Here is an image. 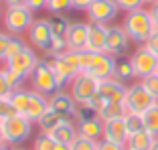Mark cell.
Instances as JSON below:
<instances>
[{
	"instance_id": "11",
	"label": "cell",
	"mask_w": 158,
	"mask_h": 150,
	"mask_svg": "<svg viewBox=\"0 0 158 150\" xmlns=\"http://www.w3.org/2000/svg\"><path fill=\"white\" fill-rule=\"evenodd\" d=\"M118 12H120V8H118L116 0H93L87 8L89 20L91 23H98V24L112 23L118 16Z\"/></svg>"
},
{
	"instance_id": "25",
	"label": "cell",
	"mask_w": 158,
	"mask_h": 150,
	"mask_svg": "<svg viewBox=\"0 0 158 150\" xmlns=\"http://www.w3.org/2000/svg\"><path fill=\"white\" fill-rule=\"evenodd\" d=\"M28 95H31V91H24V89H14V91H10V95H8L10 103L14 106V110H16L20 116H24V112H27Z\"/></svg>"
},
{
	"instance_id": "17",
	"label": "cell",
	"mask_w": 158,
	"mask_h": 150,
	"mask_svg": "<svg viewBox=\"0 0 158 150\" xmlns=\"http://www.w3.org/2000/svg\"><path fill=\"white\" fill-rule=\"evenodd\" d=\"M103 140H110V142L126 146L128 130H126L124 118H114V120H106L103 122Z\"/></svg>"
},
{
	"instance_id": "8",
	"label": "cell",
	"mask_w": 158,
	"mask_h": 150,
	"mask_svg": "<svg viewBox=\"0 0 158 150\" xmlns=\"http://www.w3.org/2000/svg\"><path fill=\"white\" fill-rule=\"evenodd\" d=\"M116 65H118V59L107 53H93V59H91V65L85 73H89L91 77H95L98 81L103 79H110L116 75Z\"/></svg>"
},
{
	"instance_id": "48",
	"label": "cell",
	"mask_w": 158,
	"mask_h": 150,
	"mask_svg": "<svg viewBox=\"0 0 158 150\" xmlns=\"http://www.w3.org/2000/svg\"><path fill=\"white\" fill-rule=\"evenodd\" d=\"M150 150H158V138H154V142H152V146H150Z\"/></svg>"
},
{
	"instance_id": "1",
	"label": "cell",
	"mask_w": 158,
	"mask_h": 150,
	"mask_svg": "<svg viewBox=\"0 0 158 150\" xmlns=\"http://www.w3.org/2000/svg\"><path fill=\"white\" fill-rule=\"evenodd\" d=\"M122 27H124V31L128 33L130 41L140 43V45H144L150 39V35L156 31L152 14L146 8H138V10L126 12V19H124V24H122Z\"/></svg>"
},
{
	"instance_id": "35",
	"label": "cell",
	"mask_w": 158,
	"mask_h": 150,
	"mask_svg": "<svg viewBox=\"0 0 158 150\" xmlns=\"http://www.w3.org/2000/svg\"><path fill=\"white\" fill-rule=\"evenodd\" d=\"M116 4L120 10H126V12H130V10H138V8H144L146 0H116Z\"/></svg>"
},
{
	"instance_id": "9",
	"label": "cell",
	"mask_w": 158,
	"mask_h": 150,
	"mask_svg": "<svg viewBox=\"0 0 158 150\" xmlns=\"http://www.w3.org/2000/svg\"><path fill=\"white\" fill-rule=\"evenodd\" d=\"M28 41L33 43L35 49L49 53V49H51V41H53L51 20H45V19L33 20V24H31V28H28Z\"/></svg>"
},
{
	"instance_id": "22",
	"label": "cell",
	"mask_w": 158,
	"mask_h": 150,
	"mask_svg": "<svg viewBox=\"0 0 158 150\" xmlns=\"http://www.w3.org/2000/svg\"><path fill=\"white\" fill-rule=\"evenodd\" d=\"M154 138L148 130H140L136 134H130L128 140H126V150H150Z\"/></svg>"
},
{
	"instance_id": "3",
	"label": "cell",
	"mask_w": 158,
	"mask_h": 150,
	"mask_svg": "<svg viewBox=\"0 0 158 150\" xmlns=\"http://www.w3.org/2000/svg\"><path fill=\"white\" fill-rule=\"evenodd\" d=\"M33 20H35L33 10L27 4L6 6V10H4V27H6V33H10V35H23L24 31L31 28Z\"/></svg>"
},
{
	"instance_id": "24",
	"label": "cell",
	"mask_w": 158,
	"mask_h": 150,
	"mask_svg": "<svg viewBox=\"0 0 158 150\" xmlns=\"http://www.w3.org/2000/svg\"><path fill=\"white\" fill-rule=\"evenodd\" d=\"M33 150H71V144H61V142L53 140L49 134H41L35 140Z\"/></svg>"
},
{
	"instance_id": "34",
	"label": "cell",
	"mask_w": 158,
	"mask_h": 150,
	"mask_svg": "<svg viewBox=\"0 0 158 150\" xmlns=\"http://www.w3.org/2000/svg\"><path fill=\"white\" fill-rule=\"evenodd\" d=\"M16 110H14V106L10 103L8 98H0V122H6L8 118L16 116Z\"/></svg>"
},
{
	"instance_id": "46",
	"label": "cell",
	"mask_w": 158,
	"mask_h": 150,
	"mask_svg": "<svg viewBox=\"0 0 158 150\" xmlns=\"http://www.w3.org/2000/svg\"><path fill=\"white\" fill-rule=\"evenodd\" d=\"M6 6H20V4H27V0H4Z\"/></svg>"
},
{
	"instance_id": "42",
	"label": "cell",
	"mask_w": 158,
	"mask_h": 150,
	"mask_svg": "<svg viewBox=\"0 0 158 150\" xmlns=\"http://www.w3.org/2000/svg\"><path fill=\"white\" fill-rule=\"evenodd\" d=\"M144 45H146V47H148L150 51L154 53V55L158 57V28H156V31H154L152 35H150V39H148V41L144 43Z\"/></svg>"
},
{
	"instance_id": "41",
	"label": "cell",
	"mask_w": 158,
	"mask_h": 150,
	"mask_svg": "<svg viewBox=\"0 0 158 150\" xmlns=\"http://www.w3.org/2000/svg\"><path fill=\"white\" fill-rule=\"evenodd\" d=\"M10 39H12L10 33H0V61H4V55H6V49H8Z\"/></svg>"
},
{
	"instance_id": "31",
	"label": "cell",
	"mask_w": 158,
	"mask_h": 150,
	"mask_svg": "<svg viewBox=\"0 0 158 150\" xmlns=\"http://www.w3.org/2000/svg\"><path fill=\"white\" fill-rule=\"evenodd\" d=\"M23 49H27V45H24V41L20 37H16V35H12V39H10L8 43V49H6V55H4V61H8V59H12L14 55H19Z\"/></svg>"
},
{
	"instance_id": "36",
	"label": "cell",
	"mask_w": 158,
	"mask_h": 150,
	"mask_svg": "<svg viewBox=\"0 0 158 150\" xmlns=\"http://www.w3.org/2000/svg\"><path fill=\"white\" fill-rule=\"evenodd\" d=\"M140 81H142V85L158 99V71L152 73V75H148V77H144V79H140Z\"/></svg>"
},
{
	"instance_id": "44",
	"label": "cell",
	"mask_w": 158,
	"mask_h": 150,
	"mask_svg": "<svg viewBox=\"0 0 158 150\" xmlns=\"http://www.w3.org/2000/svg\"><path fill=\"white\" fill-rule=\"evenodd\" d=\"M91 2H93V0H71L73 8H77V10H87Z\"/></svg>"
},
{
	"instance_id": "13",
	"label": "cell",
	"mask_w": 158,
	"mask_h": 150,
	"mask_svg": "<svg viewBox=\"0 0 158 150\" xmlns=\"http://www.w3.org/2000/svg\"><path fill=\"white\" fill-rule=\"evenodd\" d=\"M49 61V65L53 67V71H55V77H57V87L59 89H65L67 85L73 81V77L79 73L77 69H75L73 65H71L69 61H67L65 55H55V57H49L47 59Z\"/></svg>"
},
{
	"instance_id": "18",
	"label": "cell",
	"mask_w": 158,
	"mask_h": 150,
	"mask_svg": "<svg viewBox=\"0 0 158 150\" xmlns=\"http://www.w3.org/2000/svg\"><path fill=\"white\" fill-rule=\"evenodd\" d=\"M47 110H49V99H47V95L41 94V91H31L24 116H27L28 120H33V122H39L47 114Z\"/></svg>"
},
{
	"instance_id": "10",
	"label": "cell",
	"mask_w": 158,
	"mask_h": 150,
	"mask_svg": "<svg viewBox=\"0 0 158 150\" xmlns=\"http://www.w3.org/2000/svg\"><path fill=\"white\" fill-rule=\"evenodd\" d=\"M37 63H39V59H37V55H35V51L31 47H27V49H23L19 55H14L12 59L6 61V69L27 79V77H31V73H33Z\"/></svg>"
},
{
	"instance_id": "14",
	"label": "cell",
	"mask_w": 158,
	"mask_h": 150,
	"mask_svg": "<svg viewBox=\"0 0 158 150\" xmlns=\"http://www.w3.org/2000/svg\"><path fill=\"white\" fill-rule=\"evenodd\" d=\"M98 94L106 99V103H124L126 94H128V87H126L124 81L116 79V77H110V79L99 81Z\"/></svg>"
},
{
	"instance_id": "40",
	"label": "cell",
	"mask_w": 158,
	"mask_h": 150,
	"mask_svg": "<svg viewBox=\"0 0 158 150\" xmlns=\"http://www.w3.org/2000/svg\"><path fill=\"white\" fill-rule=\"evenodd\" d=\"M95 150H126L124 144H116V142H110V140H98V148Z\"/></svg>"
},
{
	"instance_id": "38",
	"label": "cell",
	"mask_w": 158,
	"mask_h": 150,
	"mask_svg": "<svg viewBox=\"0 0 158 150\" xmlns=\"http://www.w3.org/2000/svg\"><path fill=\"white\" fill-rule=\"evenodd\" d=\"M91 59H93V53L91 51H79V69L81 71H87L89 65H91Z\"/></svg>"
},
{
	"instance_id": "51",
	"label": "cell",
	"mask_w": 158,
	"mask_h": 150,
	"mask_svg": "<svg viewBox=\"0 0 158 150\" xmlns=\"http://www.w3.org/2000/svg\"><path fill=\"white\" fill-rule=\"evenodd\" d=\"M0 14H2V8H0Z\"/></svg>"
},
{
	"instance_id": "21",
	"label": "cell",
	"mask_w": 158,
	"mask_h": 150,
	"mask_svg": "<svg viewBox=\"0 0 158 150\" xmlns=\"http://www.w3.org/2000/svg\"><path fill=\"white\" fill-rule=\"evenodd\" d=\"M49 136H51L53 140L61 142V144H71V142L79 136V132H77V128H75V122H63V124H59L55 130L49 132Z\"/></svg>"
},
{
	"instance_id": "26",
	"label": "cell",
	"mask_w": 158,
	"mask_h": 150,
	"mask_svg": "<svg viewBox=\"0 0 158 150\" xmlns=\"http://www.w3.org/2000/svg\"><path fill=\"white\" fill-rule=\"evenodd\" d=\"M126 114H128V112H126L124 103H106V106L99 110L98 116L106 122V120H114V118H124Z\"/></svg>"
},
{
	"instance_id": "30",
	"label": "cell",
	"mask_w": 158,
	"mask_h": 150,
	"mask_svg": "<svg viewBox=\"0 0 158 150\" xmlns=\"http://www.w3.org/2000/svg\"><path fill=\"white\" fill-rule=\"evenodd\" d=\"M116 79H120V81H128V79H132V77H136L134 75V69H132V63H130V59L128 61H118V65H116V75H114Z\"/></svg>"
},
{
	"instance_id": "20",
	"label": "cell",
	"mask_w": 158,
	"mask_h": 150,
	"mask_svg": "<svg viewBox=\"0 0 158 150\" xmlns=\"http://www.w3.org/2000/svg\"><path fill=\"white\" fill-rule=\"evenodd\" d=\"M77 132H79V136H85L89 140H102L103 138V120L99 116L81 120V122H77Z\"/></svg>"
},
{
	"instance_id": "50",
	"label": "cell",
	"mask_w": 158,
	"mask_h": 150,
	"mask_svg": "<svg viewBox=\"0 0 158 150\" xmlns=\"http://www.w3.org/2000/svg\"><path fill=\"white\" fill-rule=\"evenodd\" d=\"M12 150H24V148H12Z\"/></svg>"
},
{
	"instance_id": "37",
	"label": "cell",
	"mask_w": 158,
	"mask_h": 150,
	"mask_svg": "<svg viewBox=\"0 0 158 150\" xmlns=\"http://www.w3.org/2000/svg\"><path fill=\"white\" fill-rule=\"evenodd\" d=\"M10 91H12V87L6 79V69H0V98H8Z\"/></svg>"
},
{
	"instance_id": "28",
	"label": "cell",
	"mask_w": 158,
	"mask_h": 150,
	"mask_svg": "<svg viewBox=\"0 0 158 150\" xmlns=\"http://www.w3.org/2000/svg\"><path fill=\"white\" fill-rule=\"evenodd\" d=\"M69 27H71V23L65 19V16H61V14H55V16L51 19V33H53V37L67 39Z\"/></svg>"
},
{
	"instance_id": "27",
	"label": "cell",
	"mask_w": 158,
	"mask_h": 150,
	"mask_svg": "<svg viewBox=\"0 0 158 150\" xmlns=\"http://www.w3.org/2000/svg\"><path fill=\"white\" fill-rule=\"evenodd\" d=\"M142 120H144V130H148L152 136L158 138V103L142 114Z\"/></svg>"
},
{
	"instance_id": "49",
	"label": "cell",
	"mask_w": 158,
	"mask_h": 150,
	"mask_svg": "<svg viewBox=\"0 0 158 150\" xmlns=\"http://www.w3.org/2000/svg\"><path fill=\"white\" fill-rule=\"evenodd\" d=\"M0 150H12V148H8L6 144H2V146H0Z\"/></svg>"
},
{
	"instance_id": "39",
	"label": "cell",
	"mask_w": 158,
	"mask_h": 150,
	"mask_svg": "<svg viewBox=\"0 0 158 150\" xmlns=\"http://www.w3.org/2000/svg\"><path fill=\"white\" fill-rule=\"evenodd\" d=\"M6 79H8V83H10V87H12V91H14V89H20V85L24 83V77H20V75L12 73V71H8V69H6Z\"/></svg>"
},
{
	"instance_id": "4",
	"label": "cell",
	"mask_w": 158,
	"mask_h": 150,
	"mask_svg": "<svg viewBox=\"0 0 158 150\" xmlns=\"http://www.w3.org/2000/svg\"><path fill=\"white\" fill-rule=\"evenodd\" d=\"M31 81H33L35 91H41L45 95H53L59 91L55 71H53V67L49 65L47 59H39V63L35 65L33 73H31Z\"/></svg>"
},
{
	"instance_id": "5",
	"label": "cell",
	"mask_w": 158,
	"mask_h": 150,
	"mask_svg": "<svg viewBox=\"0 0 158 150\" xmlns=\"http://www.w3.org/2000/svg\"><path fill=\"white\" fill-rule=\"evenodd\" d=\"M130 63H132V69H134V75L144 79L148 75L156 73L158 71V57L150 51L146 45H140L134 53L130 55Z\"/></svg>"
},
{
	"instance_id": "7",
	"label": "cell",
	"mask_w": 158,
	"mask_h": 150,
	"mask_svg": "<svg viewBox=\"0 0 158 150\" xmlns=\"http://www.w3.org/2000/svg\"><path fill=\"white\" fill-rule=\"evenodd\" d=\"M69 85H71V91H69V94L73 95V99L79 103V106H81V103H87L93 95L98 94L99 81L95 79V77H91L89 73L81 71V73H77L73 77V81H71Z\"/></svg>"
},
{
	"instance_id": "12",
	"label": "cell",
	"mask_w": 158,
	"mask_h": 150,
	"mask_svg": "<svg viewBox=\"0 0 158 150\" xmlns=\"http://www.w3.org/2000/svg\"><path fill=\"white\" fill-rule=\"evenodd\" d=\"M130 37L124 31V27H107V41H106V53L112 57H122L128 53Z\"/></svg>"
},
{
	"instance_id": "19",
	"label": "cell",
	"mask_w": 158,
	"mask_h": 150,
	"mask_svg": "<svg viewBox=\"0 0 158 150\" xmlns=\"http://www.w3.org/2000/svg\"><path fill=\"white\" fill-rule=\"evenodd\" d=\"M87 33H89V24L71 23L69 33H67V47L71 51H83L85 45H87Z\"/></svg>"
},
{
	"instance_id": "15",
	"label": "cell",
	"mask_w": 158,
	"mask_h": 150,
	"mask_svg": "<svg viewBox=\"0 0 158 150\" xmlns=\"http://www.w3.org/2000/svg\"><path fill=\"white\" fill-rule=\"evenodd\" d=\"M49 108L55 110V112L61 114V116L69 118V120H75L79 103L73 99V95H71V94H67V91L59 89L57 94H53L51 98H49Z\"/></svg>"
},
{
	"instance_id": "16",
	"label": "cell",
	"mask_w": 158,
	"mask_h": 150,
	"mask_svg": "<svg viewBox=\"0 0 158 150\" xmlns=\"http://www.w3.org/2000/svg\"><path fill=\"white\" fill-rule=\"evenodd\" d=\"M106 41H107V27H106V24L89 23V33H87V45H85V51L106 53Z\"/></svg>"
},
{
	"instance_id": "47",
	"label": "cell",
	"mask_w": 158,
	"mask_h": 150,
	"mask_svg": "<svg viewBox=\"0 0 158 150\" xmlns=\"http://www.w3.org/2000/svg\"><path fill=\"white\" fill-rule=\"evenodd\" d=\"M6 144V138H4V124L0 122V146Z\"/></svg>"
},
{
	"instance_id": "32",
	"label": "cell",
	"mask_w": 158,
	"mask_h": 150,
	"mask_svg": "<svg viewBox=\"0 0 158 150\" xmlns=\"http://www.w3.org/2000/svg\"><path fill=\"white\" fill-rule=\"evenodd\" d=\"M69 8H73L71 0H49V2H47V10L51 14H63Z\"/></svg>"
},
{
	"instance_id": "29",
	"label": "cell",
	"mask_w": 158,
	"mask_h": 150,
	"mask_svg": "<svg viewBox=\"0 0 158 150\" xmlns=\"http://www.w3.org/2000/svg\"><path fill=\"white\" fill-rule=\"evenodd\" d=\"M124 122H126L128 136H130V134H136V132H140V130H144V120H142V114H132V112H128L124 116Z\"/></svg>"
},
{
	"instance_id": "23",
	"label": "cell",
	"mask_w": 158,
	"mask_h": 150,
	"mask_svg": "<svg viewBox=\"0 0 158 150\" xmlns=\"http://www.w3.org/2000/svg\"><path fill=\"white\" fill-rule=\"evenodd\" d=\"M63 122H75V120H69V118H65V116H61V114H57L55 110H47V114L41 118L37 122V126H39V130L43 132V134H49L51 130H55L59 124H63ZM77 124V122H75Z\"/></svg>"
},
{
	"instance_id": "43",
	"label": "cell",
	"mask_w": 158,
	"mask_h": 150,
	"mask_svg": "<svg viewBox=\"0 0 158 150\" xmlns=\"http://www.w3.org/2000/svg\"><path fill=\"white\" fill-rule=\"evenodd\" d=\"M47 2H49V0H27V6L33 10V12L35 10H43V8L47 10Z\"/></svg>"
},
{
	"instance_id": "6",
	"label": "cell",
	"mask_w": 158,
	"mask_h": 150,
	"mask_svg": "<svg viewBox=\"0 0 158 150\" xmlns=\"http://www.w3.org/2000/svg\"><path fill=\"white\" fill-rule=\"evenodd\" d=\"M4 124V138L8 144H20V142H24L31 134H33V120H28L27 116H20V114H16V116L8 118Z\"/></svg>"
},
{
	"instance_id": "33",
	"label": "cell",
	"mask_w": 158,
	"mask_h": 150,
	"mask_svg": "<svg viewBox=\"0 0 158 150\" xmlns=\"http://www.w3.org/2000/svg\"><path fill=\"white\" fill-rule=\"evenodd\" d=\"M98 148V140H89L85 136H77L71 142V150H95Z\"/></svg>"
},
{
	"instance_id": "2",
	"label": "cell",
	"mask_w": 158,
	"mask_h": 150,
	"mask_svg": "<svg viewBox=\"0 0 158 150\" xmlns=\"http://www.w3.org/2000/svg\"><path fill=\"white\" fill-rule=\"evenodd\" d=\"M156 103H158V99L142 85V81L130 85L128 94H126V99H124L126 112H132V114H144L146 110H150Z\"/></svg>"
},
{
	"instance_id": "45",
	"label": "cell",
	"mask_w": 158,
	"mask_h": 150,
	"mask_svg": "<svg viewBox=\"0 0 158 150\" xmlns=\"http://www.w3.org/2000/svg\"><path fill=\"white\" fill-rule=\"evenodd\" d=\"M150 14H152V20H154V27L158 28V0L154 2V4H150Z\"/></svg>"
}]
</instances>
